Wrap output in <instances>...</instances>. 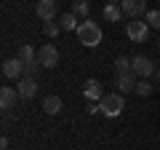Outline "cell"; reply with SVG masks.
Here are the masks:
<instances>
[{"label":"cell","instance_id":"ac0fdd59","mask_svg":"<svg viewBox=\"0 0 160 150\" xmlns=\"http://www.w3.org/2000/svg\"><path fill=\"white\" fill-rule=\"evenodd\" d=\"M115 67H118V75L133 72V62H131V59H126V56H118V59H115Z\"/></svg>","mask_w":160,"mask_h":150},{"label":"cell","instance_id":"5b68a950","mask_svg":"<svg viewBox=\"0 0 160 150\" xmlns=\"http://www.w3.org/2000/svg\"><path fill=\"white\" fill-rule=\"evenodd\" d=\"M120 8H123V13L131 16V19L147 16V0H120Z\"/></svg>","mask_w":160,"mask_h":150},{"label":"cell","instance_id":"4fadbf2b","mask_svg":"<svg viewBox=\"0 0 160 150\" xmlns=\"http://www.w3.org/2000/svg\"><path fill=\"white\" fill-rule=\"evenodd\" d=\"M59 27H62V32H78L80 22H78V16H75L72 11H67V13L59 16Z\"/></svg>","mask_w":160,"mask_h":150},{"label":"cell","instance_id":"7402d4cb","mask_svg":"<svg viewBox=\"0 0 160 150\" xmlns=\"http://www.w3.org/2000/svg\"><path fill=\"white\" fill-rule=\"evenodd\" d=\"M38 67H40L38 59H35V62H29V64H24V78H35V75H38Z\"/></svg>","mask_w":160,"mask_h":150},{"label":"cell","instance_id":"7a4b0ae2","mask_svg":"<svg viewBox=\"0 0 160 150\" xmlns=\"http://www.w3.org/2000/svg\"><path fill=\"white\" fill-rule=\"evenodd\" d=\"M123 107H126V94H104L102 102H99V110H102V115L107 118H118L120 113H123Z\"/></svg>","mask_w":160,"mask_h":150},{"label":"cell","instance_id":"30bf717a","mask_svg":"<svg viewBox=\"0 0 160 150\" xmlns=\"http://www.w3.org/2000/svg\"><path fill=\"white\" fill-rule=\"evenodd\" d=\"M83 94H86V99L88 102H102V83L96 81V78H88L86 83H83Z\"/></svg>","mask_w":160,"mask_h":150},{"label":"cell","instance_id":"ba28073f","mask_svg":"<svg viewBox=\"0 0 160 150\" xmlns=\"http://www.w3.org/2000/svg\"><path fill=\"white\" fill-rule=\"evenodd\" d=\"M136 83H139V75L136 72H123V75H118L115 86H118L120 94H131V91H136Z\"/></svg>","mask_w":160,"mask_h":150},{"label":"cell","instance_id":"44dd1931","mask_svg":"<svg viewBox=\"0 0 160 150\" xmlns=\"http://www.w3.org/2000/svg\"><path fill=\"white\" fill-rule=\"evenodd\" d=\"M59 29H62V27H59L56 22H43V32H46L48 38H56V35H59Z\"/></svg>","mask_w":160,"mask_h":150},{"label":"cell","instance_id":"2e32d148","mask_svg":"<svg viewBox=\"0 0 160 150\" xmlns=\"http://www.w3.org/2000/svg\"><path fill=\"white\" fill-rule=\"evenodd\" d=\"M19 59H22L24 64H29V62H35V59H38V54H35V48L29 46V43H24L22 48H19V54H16Z\"/></svg>","mask_w":160,"mask_h":150},{"label":"cell","instance_id":"9c48e42d","mask_svg":"<svg viewBox=\"0 0 160 150\" xmlns=\"http://www.w3.org/2000/svg\"><path fill=\"white\" fill-rule=\"evenodd\" d=\"M56 13H59L56 0H38V16L43 19V22H53Z\"/></svg>","mask_w":160,"mask_h":150},{"label":"cell","instance_id":"52a82bcc","mask_svg":"<svg viewBox=\"0 0 160 150\" xmlns=\"http://www.w3.org/2000/svg\"><path fill=\"white\" fill-rule=\"evenodd\" d=\"M131 62H133V72H136L139 78H149V75H155V70H158L155 62L147 59V56H133Z\"/></svg>","mask_w":160,"mask_h":150},{"label":"cell","instance_id":"3957f363","mask_svg":"<svg viewBox=\"0 0 160 150\" xmlns=\"http://www.w3.org/2000/svg\"><path fill=\"white\" fill-rule=\"evenodd\" d=\"M38 62H40V67H46V70L56 67L59 64V48L53 46V43H43V46L38 48Z\"/></svg>","mask_w":160,"mask_h":150},{"label":"cell","instance_id":"e0dca14e","mask_svg":"<svg viewBox=\"0 0 160 150\" xmlns=\"http://www.w3.org/2000/svg\"><path fill=\"white\" fill-rule=\"evenodd\" d=\"M88 0H72V13L75 16H83V19H88Z\"/></svg>","mask_w":160,"mask_h":150},{"label":"cell","instance_id":"cb8c5ba5","mask_svg":"<svg viewBox=\"0 0 160 150\" xmlns=\"http://www.w3.org/2000/svg\"><path fill=\"white\" fill-rule=\"evenodd\" d=\"M158 48H160V43H158Z\"/></svg>","mask_w":160,"mask_h":150},{"label":"cell","instance_id":"603a6c76","mask_svg":"<svg viewBox=\"0 0 160 150\" xmlns=\"http://www.w3.org/2000/svg\"><path fill=\"white\" fill-rule=\"evenodd\" d=\"M109 3H118V6H120V0H109Z\"/></svg>","mask_w":160,"mask_h":150},{"label":"cell","instance_id":"6da1fadb","mask_svg":"<svg viewBox=\"0 0 160 150\" xmlns=\"http://www.w3.org/2000/svg\"><path fill=\"white\" fill-rule=\"evenodd\" d=\"M102 27H99L96 22H91V19H83L80 22V27H78V40L83 43L86 48H93V46H99L102 43Z\"/></svg>","mask_w":160,"mask_h":150},{"label":"cell","instance_id":"5bb4252c","mask_svg":"<svg viewBox=\"0 0 160 150\" xmlns=\"http://www.w3.org/2000/svg\"><path fill=\"white\" fill-rule=\"evenodd\" d=\"M62 107H64V104H62V99H59L56 94H51V97L43 99V110H46L48 115H59V113H62Z\"/></svg>","mask_w":160,"mask_h":150},{"label":"cell","instance_id":"ffe728a7","mask_svg":"<svg viewBox=\"0 0 160 150\" xmlns=\"http://www.w3.org/2000/svg\"><path fill=\"white\" fill-rule=\"evenodd\" d=\"M144 22L149 24V29H160V11H147Z\"/></svg>","mask_w":160,"mask_h":150},{"label":"cell","instance_id":"7c38bea8","mask_svg":"<svg viewBox=\"0 0 160 150\" xmlns=\"http://www.w3.org/2000/svg\"><path fill=\"white\" fill-rule=\"evenodd\" d=\"M16 99H22L16 88H11V86H3V88H0V107H3V110L16 107Z\"/></svg>","mask_w":160,"mask_h":150},{"label":"cell","instance_id":"9a60e30c","mask_svg":"<svg viewBox=\"0 0 160 150\" xmlns=\"http://www.w3.org/2000/svg\"><path fill=\"white\" fill-rule=\"evenodd\" d=\"M104 19H107V22H120V19H123V8H120L118 3H107V6H104Z\"/></svg>","mask_w":160,"mask_h":150},{"label":"cell","instance_id":"8fae6325","mask_svg":"<svg viewBox=\"0 0 160 150\" xmlns=\"http://www.w3.org/2000/svg\"><path fill=\"white\" fill-rule=\"evenodd\" d=\"M16 91L22 99H32L35 94H38V81L35 78H22V81L16 83Z\"/></svg>","mask_w":160,"mask_h":150},{"label":"cell","instance_id":"d6986e66","mask_svg":"<svg viewBox=\"0 0 160 150\" xmlns=\"http://www.w3.org/2000/svg\"><path fill=\"white\" fill-rule=\"evenodd\" d=\"M136 94H139V97H149V94H152V83H149L147 78H139V83H136Z\"/></svg>","mask_w":160,"mask_h":150},{"label":"cell","instance_id":"8992f818","mask_svg":"<svg viewBox=\"0 0 160 150\" xmlns=\"http://www.w3.org/2000/svg\"><path fill=\"white\" fill-rule=\"evenodd\" d=\"M3 75L11 78V81H22V78H24V62L19 56L6 59V62H3Z\"/></svg>","mask_w":160,"mask_h":150},{"label":"cell","instance_id":"277c9868","mask_svg":"<svg viewBox=\"0 0 160 150\" xmlns=\"http://www.w3.org/2000/svg\"><path fill=\"white\" fill-rule=\"evenodd\" d=\"M126 35H128V40H131V43H144L149 38V24L133 19V22L126 24Z\"/></svg>","mask_w":160,"mask_h":150}]
</instances>
